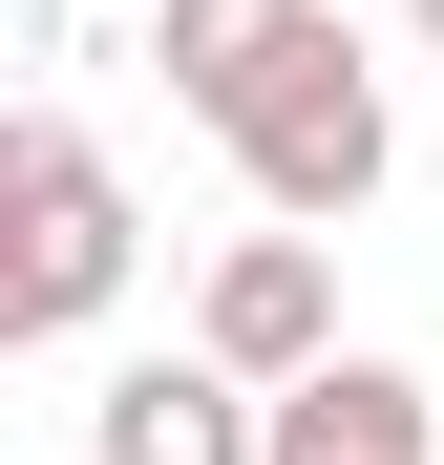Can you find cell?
<instances>
[{
  "instance_id": "2",
  "label": "cell",
  "mask_w": 444,
  "mask_h": 465,
  "mask_svg": "<svg viewBox=\"0 0 444 465\" xmlns=\"http://www.w3.org/2000/svg\"><path fill=\"white\" fill-rule=\"evenodd\" d=\"M233 170H254V212H296V232H339L360 191L402 170V106H381V64H360V43H318V64H275V106L233 127Z\"/></svg>"
},
{
  "instance_id": "6",
  "label": "cell",
  "mask_w": 444,
  "mask_h": 465,
  "mask_svg": "<svg viewBox=\"0 0 444 465\" xmlns=\"http://www.w3.org/2000/svg\"><path fill=\"white\" fill-rule=\"evenodd\" d=\"M275 465H444V381H402V360H318V381H275Z\"/></svg>"
},
{
  "instance_id": "1",
  "label": "cell",
  "mask_w": 444,
  "mask_h": 465,
  "mask_svg": "<svg viewBox=\"0 0 444 465\" xmlns=\"http://www.w3.org/2000/svg\"><path fill=\"white\" fill-rule=\"evenodd\" d=\"M127 296V170L64 106H22V148H0V339H85Z\"/></svg>"
},
{
  "instance_id": "5",
  "label": "cell",
  "mask_w": 444,
  "mask_h": 465,
  "mask_svg": "<svg viewBox=\"0 0 444 465\" xmlns=\"http://www.w3.org/2000/svg\"><path fill=\"white\" fill-rule=\"evenodd\" d=\"M212 360H233V381H318L339 360V275H318V232H233V254H212V318H191Z\"/></svg>"
},
{
  "instance_id": "3",
  "label": "cell",
  "mask_w": 444,
  "mask_h": 465,
  "mask_svg": "<svg viewBox=\"0 0 444 465\" xmlns=\"http://www.w3.org/2000/svg\"><path fill=\"white\" fill-rule=\"evenodd\" d=\"M85 444L106 465H275V381H233V360H127L106 402H85Z\"/></svg>"
},
{
  "instance_id": "4",
  "label": "cell",
  "mask_w": 444,
  "mask_h": 465,
  "mask_svg": "<svg viewBox=\"0 0 444 465\" xmlns=\"http://www.w3.org/2000/svg\"><path fill=\"white\" fill-rule=\"evenodd\" d=\"M339 22H318V0H148V64H170V106L212 127V148H233L254 106H275V64H318Z\"/></svg>"
},
{
  "instance_id": "7",
  "label": "cell",
  "mask_w": 444,
  "mask_h": 465,
  "mask_svg": "<svg viewBox=\"0 0 444 465\" xmlns=\"http://www.w3.org/2000/svg\"><path fill=\"white\" fill-rule=\"evenodd\" d=\"M402 22H423V43H444V0H402Z\"/></svg>"
}]
</instances>
